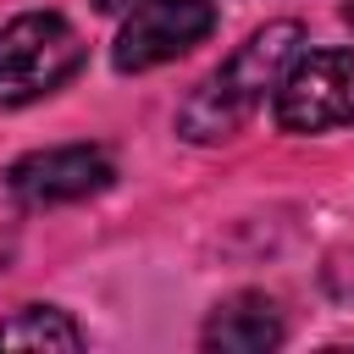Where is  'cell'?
I'll return each mask as SVG.
<instances>
[{
	"label": "cell",
	"mask_w": 354,
	"mask_h": 354,
	"mask_svg": "<svg viewBox=\"0 0 354 354\" xmlns=\"http://www.w3.org/2000/svg\"><path fill=\"white\" fill-rule=\"evenodd\" d=\"M277 122L288 133H326L354 122V50L293 55L277 77Z\"/></svg>",
	"instance_id": "3"
},
{
	"label": "cell",
	"mask_w": 354,
	"mask_h": 354,
	"mask_svg": "<svg viewBox=\"0 0 354 354\" xmlns=\"http://www.w3.org/2000/svg\"><path fill=\"white\" fill-rule=\"evenodd\" d=\"M343 22H348V28H354V0H348V6H343Z\"/></svg>",
	"instance_id": "11"
},
{
	"label": "cell",
	"mask_w": 354,
	"mask_h": 354,
	"mask_svg": "<svg viewBox=\"0 0 354 354\" xmlns=\"http://www.w3.org/2000/svg\"><path fill=\"white\" fill-rule=\"evenodd\" d=\"M0 348H83V326L66 310L28 304L0 321Z\"/></svg>",
	"instance_id": "7"
},
{
	"label": "cell",
	"mask_w": 354,
	"mask_h": 354,
	"mask_svg": "<svg viewBox=\"0 0 354 354\" xmlns=\"http://www.w3.org/2000/svg\"><path fill=\"white\" fill-rule=\"evenodd\" d=\"M116 166L105 149L94 144H61V149H33L22 155L11 171H6V194L28 210H44V205H72V199H88L100 188H111Z\"/></svg>",
	"instance_id": "5"
},
{
	"label": "cell",
	"mask_w": 354,
	"mask_h": 354,
	"mask_svg": "<svg viewBox=\"0 0 354 354\" xmlns=\"http://www.w3.org/2000/svg\"><path fill=\"white\" fill-rule=\"evenodd\" d=\"M210 28H216L210 0H138V6H127V22L116 33L111 61L122 72H149V66L177 61L194 44H205Z\"/></svg>",
	"instance_id": "4"
},
{
	"label": "cell",
	"mask_w": 354,
	"mask_h": 354,
	"mask_svg": "<svg viewBox=\"0 0 354 354\" xmlns=\"http://www.w3.org/2000/svg\"><path fill=\"white\" fill-rule=\"evenodd\" d=\"M299 22H271V28H260V33H249V44L238 50V55H227L188 100H183V111H177V127H183V138H194V144H221V138H232L254 111H260V100L277 88V77L288 72V61L299 55Z\"/></svg>",
	"instance_id": "1"
},
{
	"label": "cell",
	"mask_w": 354,
	"mask_h": 354,
	"mask_svg": "<svg viewBox=\"0 0 354 354\" xmlns=\"http://www.w3.org/2000/svg\"><path fill=\"white\" fill-rule=\"evenodd\" d=\"M277 343H282V315L266 293H238L216 304L205 321V348H221V354H266Z\"/></svg>",
	"instance_id": "6"
},
{
	"label": "cell",
	"mask_w": 354,
	"mask_h": 354,
	"mask_svg": "<svg viewBox=\"0 0 354 354\" xmlns=\"http://www.w3.org/2000/svg\"><path fill=\"white\" fill-rule=\"evenodd\" d=\"M100 11H127V6H138V0H94Z\"/></svg>",
	"instance_id": "9"
},
{
	"label": "cell",
	"mask_w": 354,
	"mask_h": 354,
	"mask_svg": "<svg viewBox=\"0 0 354 354\" xmlns=\"http://www.w3.org/2000/svg\"><path fill=\"white\" fill-rule=\"evenodd\" d=\"M6 260H11V243H6V238H0V271H6Z\"/></svg>",
	"instance_id": "10"
},
{
	"label": "cell",
	"mask_w": 354,
	"mask_h": 354,
	"mask_svg": "<svg viewBox=\"0 0 354 354\" xmlns=\"http://www.w3.org/2000/svg\"><path fill=\"white\" fill-rule=\"evenodd\" d=\"M326 282H332L337 293H348V299H354V249L332 260V271H326Z\"/></svg>",
	"instance_id": "8"
},
{
	"label": "cell",
	"mask_w": 354,
	"mask_h": 354,
	"mask_svg": "<svg viewBox=\"0 0 354 354\" xmlns=\"http://www.w3.org/2000/svg\"><path fill=\"white\" fill-rule=\"evenodd\" d=\"M83 66V39L55 11H28L0 28V105H28L55 94Z\"/></svg>",
	"instance_id": "2"
}]
</instances>
